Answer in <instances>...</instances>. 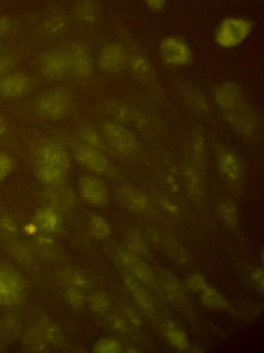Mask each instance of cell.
<instances>
[{"label": "cell", "mask_w": 264, "mask_h": 353, "mask_svg": "<svg viewBox=\"0 0 264 353\" xmlns=\"http://www.w3.org/2000/svg\"><path fill=\"white\" fill-rule=\"evenodd\" d=\"M121 351L120 341L112 337L101 338L94 346V352L96 353H119Z\"/></svg>", "instance_id": "35"}, {"label": "cell", "mask_w": 264, "mask_h": 353, "mask_svg": "<svg viewBox=\"0 0 264 353\" xmlns=\"http://www.w3.org/2000/svg\"><path fill=\"white\" fill-rule=\"evenodd\" d=\"M91 310L96 314L105 313L111 306L109 296L104 292H97L92 294L88 299Z\"/></svg>", "instance_id": "33"}, {"label": "cell", "mask_w": 264, "mask_h": 353, "mask_svg": "<svg viewBox=\"0 0 264 353\" xmlns=\"http://www.w3.org/2000/svg\"><path fill=\"white\" fill-rule=\"evenodd\" d=\"M162 286L166 291L173 296H177L182 292L177 278L171 273L164 271L161 274Z\"/></svg>", "instance_id": "38"}, {"label": "cell", "mask_w": 264, "mask_h": 353, "mask_svg": "<svg viewBox=\"0 0 264 353\" xmlns=\"http://www.w3.org/2000/svg\"><path fill=\"white\" fill-rule=\"evenodd\" d=\"M74 12L76 19L86 26L94 25L99 17V10L95 0H78Z\"/></svg>", "instance_id": "24"}, {"label": "cell", "mask_w": 264, "mask_h": 353, "mask_svg": "<svg viewBox=\"0 0 264 353\" xmlns=\"http://www.w3.org/2000/svg\"><path fill=\"white\" fill-rule=\"evenodd\" d=\"M200 301L206 307L219 311L230 309V304L225 296L216 288L207 285L200 292Z\"/></svg>", "instance_id": "25"}, {"label": "cell", "mask_w": 264, "mask_h": 353, "mask_svg": "<svg viewBox=\"0 0 264 353\" xmlns=\"http://www.w3.org/2000/svg\"><path fill=\"white\" fill-rule=\"evenodd\" d=\"M128 58L125 48L120 43L109 42L100 49L97 62L99 68L107 73L122 71L127 64Z\"/></svg>", "instance_id": "11"}, {"label": "cell", "mask_w": 264, "mask_h": 353, "mask_svg": "<svg viewBox=\"0 0 264 353\" xmlns=\"http://www.w3.org/2000/svg\"><path fill=\"white\" fill-rule=\"evenodd\" d=\"M68 148L72 159L91 174L117 179L119 173L104 152L88 146L78 140L74 135L65 132L54 133Z\"/></svg>", "instance_id": "3"}, {"label": "cell", "mask_w": 264, "mask_h": 353, "mask_svg": "<svg viewBox=\"0 0 264 353\" xmlns=\"http://www.w3.org/2000/svg\"><path fill=\"white\" fill-rule=\"evenodd\" d=\"M17 62L16 56L11 52L0 54V78L14 71Z\"/></svg>", "instance_id": "39"}, {"label": "cell", "mask_w": 264, "mask_h": 353, "mask_svg": "<svg viewBox=\"0 0 264 353\" xmlns=\"http://www.w3.org/2000/svg\"><path fill=\"white\" fill-rule=\"evenodd\" d=\"M128 249L136 254L145 255L148 254V248L140 233L134 229L131 230L127 234Z\"/></svg>", "instance_id": "34"}, {"label": "cell", "mask_w": 264, "mask_h": 353, "mask_svg": "<svg viewBox=\"0 0 264 353\" xmlns=\"http://www.w3.org/2000/svg\"><path fill=\"white\" fill-rule=\"evenodd\" d=\"M186 285L192 292H201L208 284L202 274L194 273L188 276L186 280Z\"/></svg>", "instance_id": "40"}, {"label": "cell", "mask_w": 264, "mask_h": 353, "mask_svg": "<svg viewBox=\"0 0 264 353\" xmlns=\"http://www.w3.org/2000/svg\"><path fill=\"white\" fill-rule=\"evenodd\" d=\"M34 222L43 230L53 232L59 228L60 219L57 210L47 205L36 210Z\"/></svg>", "instance_id": "22"}, {"label": "cell", "mask_w": 264, "mask_h": 353, "mask_svg": "<svg viewBox=\"0 0 264 353\" xmlns=\"http://www.w3.org/2000/svg\"><path fill=\"white\" fill-rule=\"evenodd\" d=\"M162 62L170 67H183L188 65L193 57L190 46L182 37L168 35L164 37L158 47Z\"/></svg>", "instance_id": "8"}, {"label": "cell", "mask_w": 264, "mask_h": 353, "mask_svg": "<svg viewBox=\"0 0 264 353\" xmlns=\"http://www.w3.org/2000/svg\"><path fill=\"white\" fill-rule=\"evenodd\" d=\"M224 113V119L237 133L248 137L256 129V119L251 109L245 103L239 108Z\"/></svg>", "instance_id": "15"}, {"label": "cell", "mask_w": 264, "mask_h": 353, "mask_svg": "<svg viewBox=\"0 0 264 353\" xmlns=\"http://www.w3.org/2000/svg\"><path fill=\"white\" fill-rule=\"evenodd\" d=\"M77 109V100L72 88L57 85L38 94L29 104L30 117L36 121L54 123L72 116Z\"/></svg>", "instance_id": "1"}, {"label": "cell", "mask_w": 264, "mask_h": 353, "mask_svg": "<svg viewBox=\"0 0 264 353\" xmlns=\"http://www.w3.org/2000/svg\"><path fill=\"white\" fill-rule=\"evenodd\" d=\"M184 178L188 192L190 196L199 199L202 194V185L199 172L194 166L185 168Z\"/></svg>", "instance_id": "30"}, {"label": "cell", "mask_w": 264, "mask_h": 353, "mask_svg": "<svg viewBox=\"0 0 264 353\" xmlns=\"http://www.w3.org/2000/svg\"><path fill=\"white\" fill-rule=\"evenodd\" d=\"M43 336L49 342L55 343L60 339V332L54 324L47 323L43 329Z\"/></svg>", "instance_id": "45"}, {"label": "cell", "mask_w": 264, "mask_h": 353, "mask_svg": "<svg viewBox=\"0 0 264 353\" xmlns=\"http://www.w3.org/2000/svg\"><path fill=\"white\" fill-rule=\"evenodd\" d=\"M124 282L129 293L140 308L148 315L153 314L155 310L154 302L140 282L129 275L124 276Z\"/></svg>", "instance_id": "20"}, {"label": "cell", "mask_w": 264, "mask_h": 353, "mask_svg": "<svg viewBox=\"0 0 264 353\" xmlns=\"http://www.w3.org/2000/svg\"><path fill=\"white\" fill-rule=\"evenodd\" d=\"M74 136L84 144L104 154L113 152L100 130L88 123H81L76 130Z\"/></svg>", "instance_id": "19"}, {"label": "cell", "mask_w": 264, "mask_h": 353, "mask_svg": "<svg viewBox=\"0 0 264 353\" xmlns=\"http://www.w3.org/2000/svg\"><path fill=\"white\" fill-rule=\"evenodd\" d=\"M25 288V281L16 268L6 263L0 264V307L20 303Z\"/></svg>", "instance_id": "6"}, {"label": "cell", "mask_w": 264, "mask_h": 353, "mask_svg": "<svg viewBox=\"0 0 264 353\" xmlns=\"http://www.w3.org/2000/svg\"><path fill=\"white\" fill-rule=\"evenodd\" d=\"M192 152L197 163H202L205 154V144L201 136H196L192 142Z\"/></svg>", "instance_id": "42"}, {"label": "cell", "mask_w": 264, "mask_h": 353, "mask_svg": "<svg viewBox=\"0 0 264 353\" xmlns=\"http://www.w3.org/2000/svg\"><path fill=\"white\" fill-rule=\"evenodd\" d=\"M109 323L111 327L116 331L124 333L128 330L127 323L123 318L120 316L113 315L109 318Z\"/></svg>", "instance_id": "47"}, {"label": "cell", "mask_w": 264, "mask_h": 353, "mask_svg": "<svg viewBox=\"0 0 264 353\" xmlns=\"http://www.w3.org/2000/svg\"><path fill=\"white\" fill-rule=\"evenodd\" d=\"M135 277L140 282L147 285H153L155 283V276L149 268L144 261L138 259L129 268Z\"/></svg>", "instance_id": "31"}, {"label": "cell", "mask_w": 264, "mask_h": 353, "mask_svg": "<svg viewBox=\"0 0 264 353\" xmlns=\"http://www.w3.org/2000/svg\"><path fill=\"white\" fill-rule=\"evenodd\" d=\"M69 57L72 74L77 79H89L94 71L93 60L87 46L80 41L72 43L67 51Z\"/></svg>", "instance_id": "12"}, {"label": "cell", "mask_w": 264, "mask_h": 353, "mask_svg": "<svg viewBox=\"0 0 264 353\" xmlns=\"http://www.w3.org/2000/svg\"><path fill=\"white\" fill-rule=\"evenodd\" d=\"M34 89L32 76L23 71H12L0 78V99L19 101L29 97Z\"/></svg>", "instance_id": "9"}, {"label": "cell", "mask_w": 264, "mask_h": 353, "mask_svg": "<svg viewBox=\"0 0 264 353\" xmlns=\"http://www.w3.org/2000/svg\"><path fill=\"white\" fill-rule=\"evenodd\" d=\"M58 276L67 287L87 290L91 288V280L80 270L73 268H66L60 271Z\"/></svg>", "instance_id": "26"}, {"label": "cell", "mask_w": 264, "mask_h": 353, "mask_svg": "<svg viewBox=\"0 0 264 353\" xmlns=\"http://www.w3.org/2000/svg\"><path fill=\"white\" fill-rule=\"evenodd\" d=\"M42 23L45 32L56 35L62 33L67 27L69 17L62 8H54L45 14Z\"/></svg>", "instance_id": "21"}, {"label": "cell", "mask_w": 264, "mask_h": 353, "mask_svg": "<svg viewBox=\"0 0 264 353\" xmlns=\"http://www.w3.org/2000/svg\"><path fill=\"white\" fill-rule=\"evenodd\" d=\"M131 72L138 78L146 79L153 74V68L148 59L142 54H134L128 59Z\"/></svg>", "instance_id": "27"}, {"label": "cell", "mask_w": 264, "mask_h": 353, "mask_svg": "<svg viewBox=\"0 0 264 353\" xmlns=\"http://www.w3.org/2000/svg\"><path fill=\"white\" fill-rule=\"evenodd\" d=\"M16 162L7 152L0 150V183L3 182L14 170Z\"/></svg>", "instance_id": "37"}, {"label": "cell", "mask_w": 264, "mask_h": 353, "mask_svg": "<svg viewBox=\"0 0 264 353\" xmlns=\"http://www.w3.org/2000/svg\"><path fill=\"white\" fill-rule=\"evenodd\" d=\"M219 173L230 184H236L242 179L243 170L239 157L229 149L220 150L217 154Z\"/></svg>", "instance_id": "14"}, {"label": "cell", "mask_w": 264, "mask_h": 353, "mask_svg": "<svg viewBox=\"0 0 264 353\" xmlns=\"http://www.w3.org/2000/svg\"><path fill=\"white\" fill-rule=\"evenodd\" d=\"M98 130L113 152L133 158L138 155L140 145L136 137L123 124L111 119L99 123Z\"/></svg>", "instance_id": "5"}, {"label": "cell", "mask_w": 264, "mask_h": 353, "mask_svg": "<svg viewBox=\"0 0 264 353\" xmlns=\"http://www.w3.org/2000/svg\"><path fill=\"white\" fill-rule=\"evenodd\" d=\"M92 235L98 239H104L111 234V230L107 221L100 214H94L89 219Z\"/></svg>", "instance_id": "32"}, {"label": "cell", "mask_w": 264, "mask_h": 353, "mask_svg": "<svg viewBox=\"0 0 264 353\" xmlns=\"http://www.w3.org/2000/svg\"><path fill=\"white\" fill-rule=\"evenodd\" d=\"M146 8L153 12L162 11L166 3V0H143Z\"/></svg>", "instance_id": "51"}, {"label": "cell", "mask_w": 264, "mask_h": 353, "mask_svg": "<svg viewBox=\"0 0 264 353\" xmlns=\"http://www.w3.org/2000/svg\"><path fill=\"white\" fill-rule=\"evenodd\" d=\"M124 314L126 316L127 320L133 326L138 327L141 325V319L133 308L129 307H124Z\"/></svg>", "instance_id": "50"}, {"label": "cell", "mask_w": 264, "mask_h": 353, "mask_svg": "<svg viewBox=\"0 0 264 353\" xmlns=\"http://www.w3.org/2000/svg\"><path fill=\"white\" fill-rule=\"evenodd\" d=\"M160 203L162 207L171 214H176L178 212V207L166 197H161Z\"/></svg>", "instance_id": "52"}, {"label": "cell", "mask_w": 264, "mask_h": 353, "mask_svg": "<svg viewBox=\"0 0 264 353\" xmlns=\"http://www.w3.org/2000/svg\"><path fill=\"white\" fill-rule=\"evenodd\" d=\"M64 298L66 302L72 307L80 308L87 301V298L82 290L67 287L64 292Z\"/></svg>", "instance_id": "36"}, {"label": "cell", "mask_w": 264, "mask_h": 353, "mask_svg": "<svg viewBox=\"0 0 264 353\" xmlns=\"http://www.w3.org/2000/svg\"><path fill=\"white\" fill-rule=\"evenodd\" d=\"M37 242L44 246H50L54 243V240L47 236L40 235L37 237Z\"/></svg>", "instance_id": "54"}, {"label": "cell", "mask_w": 264, "mask_h": 353, "mask_svg": "<svg viewBox=\"0 0 264 353\" xmlns=\"http://www.w3.org/2000/svg\"><path fill=\"white\" fill-rule=\"evenodd\" d=\"M127 352L131 353V352H138V350H135V349H130V350H128Z\"/></svg>", "instance_id": "55"}, {"label": "cell", "mask_w": 264, "mask_h": 353, "mask_svg": "<svg viewBox=\"0 0 264 353\" xmlns=\"http://www.w3.org/2000/svg\"><path fill=\"white\" fill-rule=\"evenodd\" d=\"M25 145L31 165H52L68 170L72 165L68 148L55 134L34 132L28 136Z\"/></svg>", "instance_id": "2"}, {"label": "cell", "mask_w": 264, "mask_h": 353, "mask_svg": "<svg viewBox=\"0 0 264 353\" xmlns=\"http://www.w3.org/2000/svg\"><path fill=\"white\" fill-rule=\"evenodd\" d=\"M253 30L254 24L250 19L243 16H229L217 24L213 38L218 47L234 49L243 44Z\"/></svg>", "instance_id": "4"}, {"label": "cell", "mask_w": 264, "mask_h": 353, "mask_svg": "<svg viewBox=\"0 0 264 353\" xmlns=\"http://www.w3.org/2000/svg\"><path fill=\"white\" fill-rule=\"evenodd\" d=\"M16 319L13 316L7 315L0 321V333L6 337H10L15 333L16 329Z\"/></svg>", "instance_id": "41"}, {"label": "cell", "mask_w": 264, "mask_h": 353, "mask_svg": "<svg viewBox=\"0 0 264 353\" xmlns=\"http://www.w3.org/2000/svg\"><path fill=\"white\" fill-rule=\"evenodd\" d=\"M115 195L126 209L137 213L145 212L149 207L147 196L139 189L131 185H119L115 188Z\"/></svg>", "instance_id": "17"}, {"label": "cell", "mask_w": 264, "mask_h": 353, "mask_svg": "<svg viewBox=\"0 0 264 353\" xmlns=\"http://www.w3.org/2000/svg\"><path fill=\"white\" fill-rule=\"evenodd\" d=\"M214 99L223 112L233 110L245 103L241 88L232 81L217 85L214 91Z\"/></svg>", "instance_id": "13"}, {"label": "cell", "mask_w": 264, "mask_h": 353, "mask_svg": "<svg viewBox=\"0 0 264 353\" xmlns=\"http://www.w3.org/2000/svg\"><path fill=\"white\" fill-rule=\"evenodd\" d=\"M166 336L168 342L176 349L183 350L188 347V339L186 333L179 328L174 322L166 324Z\"/></svg>", "instance_id": "29"}, {"label": "cell", "mask_w": 264, "mask_h": 353, "mask_svg": "<svg viewBox=\"0 0 264 353\" xmlns=\"http://www.w3.org/2000/svg\"><path fill=\"white\" fill-rule=\"evenodd\" d=\"M0 226L10 233H14L17 231V225L15 221L9 215H3L0 218Z\"/></svg>", "instance_id": "49"}, {"label": "cell", "mask_w": 264, "mask_h": 353, "mask_svg": "<svg viewBox=\"0 0 264 353\" xmlns=\"http://www.w3.org/2000/svg\"><path fill=\"white\" fill-rule=\"evenodd\" d=\"M219 215L224 225L234 230L239 226V212L236 205L230 200L222 201L219 207Z\"/></svg>", "instance_id": "28"}, {"label": "cell", "mask_w": 264, "mask_h": 353, "mask_svg": "<svg viewBox=\"0 0 264 353\" xmlns=\"http://www.w3.org/2000/svg\"><path fill=\"white\" fill-rule=\"evenodd\" d=\"M10 136V128L8 119L0 110V141L6 140Z\"/></svg>", "instance_id": "48"}, {"label": "cell", "mask_w": 264, "mask_h": 353, "mask_svg": "<svg viewBox=\"0 0 264 353\" xmlns=\"http://www.w3.org/2000/svg\"><path fill=\"white\" fill-rule=\"evenodd\" d=\"M80 197L87 203L101 207L105 205L109 199V190L100 176L88 174L82 176L78 183Z\"/></svg>", "instance_id": "10"}, {"label": "cell", "mask_w": 264, "mask_h": 353, "mask_svg": "<svg viewBox=\"0 0 264 353\" xmlns=\"http://www.w3.org/2000/svg\"><path fill=\"white\" fill-rule=\"evenodd\" d=\"M14 28L12 19L7 14L0 15V39L10 34Z\"/></svg>", "instance_id": "44"}, {"label": "cell", "mask_w": 264, "mask_h": 353, "mask_svg": "<svg viewBox=\"0 0 264 353\" xmlns=\"http://www.w3.org/2000/svg\"><path fill=\"white\" fill-rule=\"evenodd\" d=\"M105 110L111 120L125 124L133 120V112L124 101L118 99H110L104 104Z\"/></svg>", "instance_id": "23"}, {"label": "cell", "mask_w": 264, "mask_h": 353, "mask_svg": "<svg viewBox=\"0 0 264 353\" xmlns=\"http://www.w3.org/2000/svg\"><path fill=\"white\" fill-rule=\"evenodd\" d=\"M36 181L45 188L54 187L67 183L69 170L52 165H31Z\"/></svg>", "instance_id": "18"}, {"label": "cell", "mask_w": 264, "mask_h": 353, "mask_svg": "<svg viewBox=\"0 0 264 353\" xmlns=\"http://www.w3.org/2000/svg\"><path fill=\"white\" fill-rule=\"evenodd\" d=\"M38 70L41 77L50 82L62 81L72 76L67 52L51 49L43 52L38 60Z\"/></svg>", "instance_id": "7"}, {"label": "cell", "mask_w": 264, "mask_h": 353, "mask_svg": "<svg viewBox=\"0 0 264 353\" xmlns=\"http://www.w3.org/2000/svg\"><path fill=\"white\" fill-rule=\"evenodd\" d=\"M38 228L34 222H29L24 225L23 230L27 235L30 236L36 233Z\"/></svg>", "instance_id": "53"}, {"label": "cell", "mask_w": 264, "mask_h": 353, "mask_svg": "<svg viewBox=\"0 0 264 353\" xmlns=\"http://www.w3.org/2000/svg\"><path fill=\"white\" fill-rule=\"evenodd\" d=\"M11 254L16 261L21 263H28L31 259L30 253L24 246L21 245H14L12 247Z\"/></svg>", "instance_id": "43"}, {"label": "cell", "mask_w": 264, "mask_h": 353, "mask_svg": "<svg viewBox=\"0 0 264 353\" xmlns=\"http://www.w3.org/2000/svg\"><path fill=\"white\" fill-rule=\"evenodd\" d=\"M43 197L48 204L47 206L58 210L68 211L73 209L76 203V194L72 188L67 183L45 188Z\"/></svg>", "instance_id": "16"}, {"label": "cell", "mask_w": 264, "mask_h": 353, "mask_svg": "<svg viewBox=\"0 0 264 353\" xmlns=\"http://www.w3.org/2000/svg\"><path fill=\"white\" fill-rule=\"evenodd\" d=\"M250 281L261 292L263 290L264 274L263 268H256L250 274Z\"/></svg>", "instance_id": "46"}]
</instances>
